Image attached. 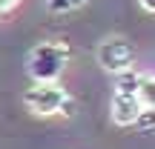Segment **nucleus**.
<instances>
[{"label": "nucleus", "mask_w": 155, "mask_h": 149, "mask_svg": "<svg viewBox=\"0 0 155 149\" xmlns=\"http://www.w3.org/2000/svg\"><path fill=\"white\" fill-rule=\"evenodd\" d=\"M141 80H144V75L135 72V69L129 66V69H124V72H118V86H115V92H121V95H138Z\"/></svg>", "instance_id": "nucleus-5"}, {"label": "nucleus", "mask_w": 155, "mask_h": 149, "mask_svg": "<svg viewBox=\"0 0 155 149\" xmlns=\"http://www.w3.org/2000/svg\"><path fill=\"white\" fill-rule=\"evenodd\" d=\"M46 6H49L52 11H75L81 9V6H86V0H46Z\"/></svg>", "instance_id": "nucleus-7"}, {"label": "nucleus", "mask_w": 155, "mask_h": 149, "mask_svg": "<svg viewBox=\"0 0 155 149\" xmlns=\"http://www.w3.org/2000/svg\"><path fill=\"white\" fill-rule=\"evenodd\" d=\"M138 98L144 106H150V109H155V77H147L141 80V89H138Z\"/></svg>", "instance_id": "nucleus-6"}, {"label": "nucleus", "mask_w": 155, "mask_h": 149, "mask_svg": "<svg viewBox=\"0 0 155 149\" xmlns=\"http://www.w3.org/2000/svg\"><path fill=\"white\" fill-rule=\"evenodd\" d=\"M141 109H144V103H141L138 95L115 92V98H112V121H115L118 126H132V123L138 121Z\"/></svg>", "instance_id": "nucleus-4"}, {"label": "nucleus", "mask_w": 155, "mask_h": 149, "mask_svg": "<svg viewBox=\"0 0 155 149\" xmlns=\"http://www.w3.org/2000/svg\"><path fill=\"white\" fill-rule=\"evenodd\" d=\"M132 60H135V49L124 37H109L98 49V63L106 72H124V69L132 66Z\"/></svg>", "instance_id": "nucleus-3"}, {"label": "nucleus", "mask_w": 155, "mask_h": 149, "mask_svg": "<svg viewBox=\"0 0 155 149\" xmlns=\"http://www.w3.org/2000/svg\"><path fill=\"white\" fill-rule=\"evenodd\" d=\"M69 63V46L61 40H46V43L35 46L29 55V75L32 80H58L61 72Z\"/></svg>", "instance_id": "nucleus-1"}, {"label": "nucleus", "mask_w": 155, "mask_h": 149, "mask_svg": "<svg viewBox=\"0 0 155 149\" xmlns=\"http://www.w3.org/2000/svg\"><path fill=\"white\" fill-rule=\"evenodd\" d=\"M17 3H20V0H0V17H3V15H9V11L15 9Z\"/></svg>", "instance_id": "nucleus-8"}, {"label": "nucleus", "mask_w": 155, "mask_h": 149, "mask_svg": "<svg viewBox=\"0 0 155 149\" xmlns=\"http://www.w3.org/2000/svg\"><path fill=\"white\" fill-rule=\"evenodd\" d=\"M66 89L58 86L55 80H35V86L26 89L23 95V103L32 115H40V118H49V115H58L66 100Z\"/></svg>", "instance_id": "nucleus-2"}, {"label": "nucleus", "mask_w": 155, "mask_h": 149, "mask_svg": "<svg viewBox=\"0 0 155 149\" xmlns=\"http://www.w3.org/2000/svg\"><path fill=\"white\" fill-rule=\"evenodd\" d=\"M138 3H141V6H144V9H147V11H155V0H138Z\"/></svg>", "instance_id": "nucleus-9"}]
</instances>
